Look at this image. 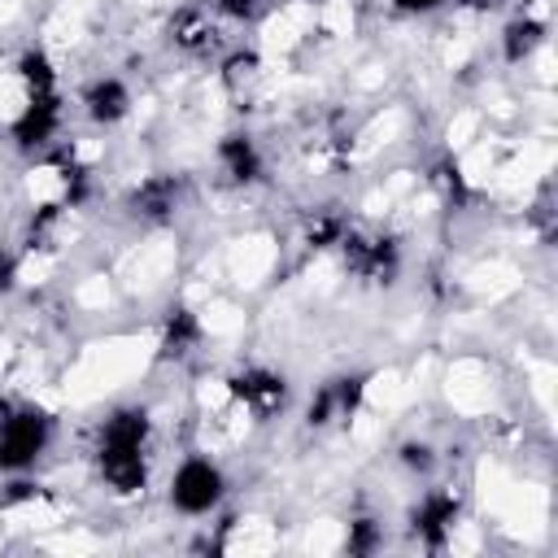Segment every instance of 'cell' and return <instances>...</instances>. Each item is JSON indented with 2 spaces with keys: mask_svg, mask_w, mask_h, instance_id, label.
<instances>
[{
  "mask_svg": "<svg viewBox=\"0 0 558 558\" xmlns=\"http://www.w3.org/2000/svg\"><path fill=\"white\" fill-rule=\"evenodd\" d=\"M148 432H153V418L144 405H118L100 423L96 466H100V480L109 484V493H118V497L144 493V484H148V453H144Z\"/></svg>",
  "mask_w": 558,
  "mask_h": 558,
  "instance_id": "1",
  "label": "cell"
},
{
  "mask_svg": "<svg viewBox=\"0 0 558 558\" xmlns=\"http://www.w3.org/2000/svg\"><path fill=\"white\" fill-rule=\"evenodd\" d=\"M170 506L187 519H201V514H214L227 497V475L222 466L209 458V453H187L174 475H170Z\"/></svg>",
  "mask_w": 558,
  "mask_h": 558,
  "instance_id": "2",
  "label": "cell"
},
{
  "mask_svg": "<svg viewBox=\"0 0 558 558\" xmlns=\"http://www.w3.org/2000/svg\"><path fill=\"white\" fill-rule=\"evenodd\" d=\"M52 440V418L39 405H13L9 418L0 423V471L17 475L26 466H35V458L48 449Z\"/></svg>",
  "mask_w": 558,
  "mask_h": 558,
  "instance_id": "3",
  "label": "cell"
},
{
  "mask_svg": "<svg viewBox=\"0 0 558 558\" xmlns=\"http://www.w3.org/2000/svg\"><path fill=\"white\" fill-rule=\"evenodd\" d=\"M340 257L344 270L362 283H392L401 270V244L397 235H366V231H344L340 235Z\"/></svg>",
  "mask_w": 558,
  "mask_h": 558,
  "instance_id": "4",
  "label": "cell"
},
{
  "mask_svg": "<svg viewBox=\"0 0 558 558\" xmlns=\"http://www.w3.org/2000/svg\"><path fill=\"white\" fill-rule=\"evenodd\" d=\"M57 131H61V92H35V96H26L22 113L9 126V135H13V144L22 153L48 148Z\"/></svg>",
  "mask_w": 558,
  "mask_h": 558,
  "instance_id": "5",
  "label": "cell"
},
{
  "mask_svg": "<svg viewBox=\"0 0 558 558\" xmlns=\"http://www.w3.org/2000/svg\"><path fill=\"white\" fill-rule=\"evenodd\" d=\"M227 392H231V401H240L248 414L266 418V414L283 410V401H288V379L275 375V371H266V366H244V371H235V375L227 379Z\"/></svg>",
  "mask_w": 558,
  "mask_h": 558,
  "instance_id": "6",
  "label": "cell"
},
{
  "mask_svg": "<svg viewBox=\"0 0 558 558\" xmlns=\"http://www.w3.org/2000/svg\"><path fill=\"white\" fill-rule=\"evenodd\" d=\"M458 514H462V501L458 493L449 488H427L418 497V506L410 510V532L427 545V549H440L449 541V532L458 527Z\"/></svg>",
  "mask_w": 558,
  "mask_h": 558,
  "instance_id": "7",
  "label": "cell"
},
{
  "mask_svg": "<svg viewBox=\"0 0 558 558\" xmlns=\"http://www.w3.org/2000/svg\"><path fill=\"white\" fill-rule=\"evenodd\" d=\"M179 196H183V187L174 174H148L131 192V214L144 222H170L179 209Z\"/></svg>",
  "mask_w": 558,
  "mask_h": 558,
  "instance_id": "8",
  "label": "cell"
},
{
  "mask_svg": "<svg viewBox=\"0 0 558 558\" xmlns=\"http://www.w3.org/2000/svg\"><path fill=\"white\" fill-rule=\"evenodd\" d=\"M83 109H87V118L96 126H118L131 113V87L122 78H113V74L92 78L87 92H83Z\"/></svg>",
  "mask_w": 558,
  "mask_h": 558,
  "instance_id": "9",
  "label": "cell"
},
{
  "mask_svg": "<svg viewBox=\"0 0 558 558\" xmlns=\"http://www.w3.org/2000/svg\"><path fill=\"white\" fill-rule=\"evenodd\" d=\"M218 161H222V170H227L235 183H257L262 170H266L257 144H253L244 131H231V135L218 140Z\"/></svg>",
  "mask_w": 558,
  "mask_h": 558,
  "instance_id": "10",
  "label": "cell"
},
{
  "mask_svg": "<svg viewBox=\"0 0 558 558\" xmlns=\"http://www.w3.org/2000/svg\"><path fill=\"white\" fill-rule=\"evenodd\" d=\"M205 327H201V314H192L187 305H174L166 318H161V353L166 357H183L201 344Z\"/></svg>",
  "mask_w": 558,
  "mask_h": 558,
  "instance_id": "11",
  "label": "cell"
},
{
  "mask_svg": "<svg viewBox=\"0 0 558 558\" xmlns=\"http://www.w3.org/2000/svg\"><path fill=\"white\" fill-rule=\"evenodd\" d=\"M541 44H545V22L532 17V13L506 22V31H501V57H506L510 65H523Z\"/></svg>",
  "mask_w": 558,
  "mask_h": 558,
  "instance_id": "12",
  "label": "cell"
},
{
  "mask_svg": "<svg viewBox=\"0 0 558 558\" xmlns=\"http://www.w3.org/2000/svg\"><path fill=\"white\" fill-rule=\"evenodd\" d=\"M170 39L179 48H187V52H205V48H214V26H209V17L201 9H183L170 22Z\"/></svg>",
  "mask_w": 558,
  "mask_h": 558,
  "instance_id": "13",
  "label": "cell"
},
{
  "mask_svg": "<svg viewBox=\"0 0 558 558\" xmlns=\"http://www.w3.org/2000/svg\"><path fill=\"white\" fill-rule=\"evenodd\" d=\"M17 78H22L26 96H35V92H57V65H52V57H48L44 48H26V52L17 57Z\"/></svg>",
  "mask_w": 558,
  "mask_h": 558,
  "instance_id": "14",
  "label": "cell"
},
{
  "mask_svg": "<svg viewBox=\"0 0 558 558\" xmlns=\"http://www.w3.org/2000/svg\"><path fill=\"white\" fill-rule=\"evenodd\" d=\"M432 183H436V192H440L449 205H462V201H466V174H462V166H458L453 157H445V161L432 166Z\"/></svg>",
  "mask_w": 558,
  "mask_h": 558,
  "instance_id": "15",
  "label": "cell"
},
{
  "mask_svg": "<svg viewBox=\"0 0 558 558\" xmlns=\"http://www.w3.org/2000/svg\"><path fill=\"white\" fill-rule=\"evenodd\" d=\"M331 392H336V414L353 418L366 397V375H340V379H331Z\"/></svg>",
  "mask_w": 558,
  "mask_h": 558,
  "instance_id": "16",
  "label": "cell"
},
{
  "mask_svg": "<svg viewBox=\"0 0 558 558\" xmlns=\"http://www.w3.org/2000/svg\"><path fill=\"white\" fill-rule=\"evenodd\" d=\"M379 545H384V532H379L375 519H353V523H349V532H344V549H349V554L366 558V554H375Z\"/></svg>",
  "mask_w": 558,
  "mask_h": 558,
  "instance_id": "17",
  "label": "cell"
},
{
  "mask_svg": "<svg viewBox=\"0 0 558 558\" xmlns=\"http://www.w3.org/2000/svg\"><path fill=\"white\" fill-rule=\"evenodd\" d=\"M331 418H340V414H336V392H331V379H327V384H318V392L310 397L305 423H310V427H327Z\"/></svg>",
  "mask_w": 558,
  "mask_h": 558,
  "instance_id": "18",
  "label": "cell"
},
{
  "mask_svg": "<svg viewBox=\"0 0 558 558\" xmlns=\"http://www.w3.org/2000/svg\"><path fill=\"white\" fill-rule=\"evenodd\" d=\"M397 458H401V466L414 471V475H427V471L436 466V449H432L427 440H405V445L397 449Z\"/></svg>",
  "mask_w": 558,
  "mask_h": 558,
  "instance_id": "19",
  "label": "cell"
},
{
  "mask_svg": "<svg viewBox=\"0 0 558 558\" xmlns=\"http://www.w3.org/2000/svg\"><path fill=\"white\" fill-rule=\"evenodd\" d=\"M344 231H349V227H344L340 218H331V214H327V218L310 222V244H314V248H336Z\"/></svg>",
  "mask_w": 558,
  "mask_h": 558,
  "instance_id": "20",
  "label": "cell"
},
{
  "mask_svg": "<svg viewBox=\"0 0 558 558\" xmlns=\"http://www.w3.org/2000/svg\"><path fill=\"white\" fill-rule=\"evenodd\" d=\"M266 9V0H214V13L227 22H253Z\"/></svg>",
  "mask_w": 558,
  "mask_h": 558,
  "instance_id": "21",
  "label": "cell"
},
{
  "mask_svg": "<svg viewBox=\"0 0 558 558\" xmlns=\"http://www.w3.org/2000/svg\"><path fill=\"white\" fill-rule=\"evenodd\" d=\"M13 283H17V257L9 248H0V296L13 292Z\"/></svg>",
  "mask_w": 558,
  "mask_h": 558,
  "instance_id": "22",
  "label": "cell"
},
{
  "mask_svg": "<svg viewBox=\"0 0 558 558\" xmlns=\"http://www.w3.org/2000/svg\"><path fill=\"white\" fill-rule=\"evenodd\" d=\"M445 0H392L397 13H436Z\"/></svg>",
  "mask_w": 558,
  "mask_h": 558,
  "instance_id": "23",
  "label": "cell"
},
{
  "mask_svg": "<svg viewBox=\"0 0 558 558\" xmlns=\"http://www.w3.org/2000/svg\"><path fill=\"white\" fill-rule=\"evenodd\" d=\"M9 410H13V401H9V397H4V392H0V423H4V418H9Z\"/></svg>",
  "mask_w": 558,
  "mask_h": 558,
  "instance_id": "24",
  "label": "cell"
},
{
  "mask_svg": "<svg viewBox=\"0 0 558 558\" xmlns=\"http://www.w3.org/2000/svg\"><path fill=\"white\" fill-rule=\"evenodd\" d=\"M501 0H471V9H497Z\"/></svg>",
  "mask_w": 558,
  "mask_h": 558,
  "instance_id": "25",
  "label": "cell"
}]
</instances>
